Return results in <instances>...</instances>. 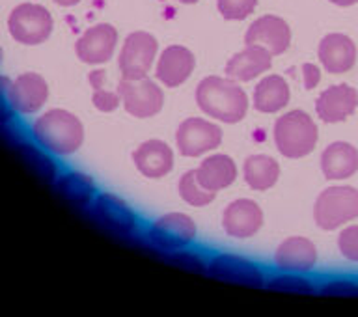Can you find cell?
I'll return each instance as SVG.
<instances>
[{
  "label": "cell",
  "mask_w": 358,
  "mask_h": 317,
  "mask_svg": "<svg viewBox=\"0 0 358 317\" xmlns=\"http://www.w3.org/2000/svg\"><path fill=\"white\" fill-rule=\"evenodd\" d=\"M222 127L211 118H187L176 129V148L187 159L211 153L222 144Z\"/></svg>",
  "instance_id": "cell-5"
},
{
  "label": "cell",
  "mask_w": 358,
  "mask_h": 317,
  "mask_svg": "<svg viewBox=\"0 0 358 317\" xmlns=\"http://www.w3.org/2000/svg\"><path fill=\"white\" fill-rule=\"evenodd\" d=\"M194 170L196 178H198L201 187L209 190V192H215V195L231 187L237 176H239L237 162L229 155H226V153L207 155Z\"/></svg>",
  "instance_id": "cell-22"
},
{
  "label": "cell",
  "mask_w": 358,
  "mask_h": 317,
  "mask_svg": "<svg viewBox=\"0 0 358 317\" xmlns=\"http://www.w3.org/2000/svg\"><path fill=\"white\" fill-rule=\"evenodd\" d=\"M321 172L329 181H345L358 172V148L336 140L321 153Z\"/></svg>",
  "instance_id": "cell-23"
},
{
  "label": "cell",
  "mask_w": 358,
  "mask_h": 317,
  "mask_svg": "<svg viewBox=\"0 0 358 317\" xmlns=\"http://www.w3.org/2000/svg\"><path fill=\"white\" fill-rule=\"evenodd\" d=\"M11 38L22 45H39L47 41L52 32V15L39 4H19L8 17Z\"/></svg>",
  "instance_id": "cell-9"
},
{
  "label": "cell",
  "mask_w": 358,
  "mask_h": 317,
  "mask_svg": "<svg viewBox=\"0 0 358 317\" xmlns=\"http://www.w3.org/2000/svg\"><path fill=\"white\" fill-rule=\"evenodd\" d=\"M176 2H181V4H196L198 0H176Z\"/></svg>",
  "instance_id": "cell-39"
},
{
  "label": "cell",
  "mask_w": 358,
  "mask_h": 317,
  "mask_svg": "<svg viewBox=\"0 0 358 317\" xmlns=\"http://www.w3.org/2000/svg\"><path fill=\"white\" fill-rule=\"evenodd\" d=\"M55 2L58 6H62V8H71V6L78 4L80 0H55Z\"/></svg>",
  "instance_id": "cell-38"
},
{
  "label": "cell",
  "mask_w": 358,
  "mask_h": 317,
  "mask_svg": "<svg viewBox=\"0 0 358 317\" xmlns=\"http://www.w3.org/2000/svg\"><path fill=\"white\" fill-rule=\"evenodd\" d=\"M88 83L94 90L105 88V83H106V71H105V69H101V67H99V69H94V71H90Z\"/></svg>",
  "instance_id": "cell-36"
},
{
  "label": "cell",
  "mask_w": 358,
  "mask_h": 317,
  "mask_svg": "<svg viewBox=\"0 0 358 317\" xmlns=\"http://www.w3.org/2000/svg\"><path fill=\"white\" fill-rule=\"evenodd\" d=\"M178 192L181 196V200L190 207H206L213 204V200L217 198L215 192H209V190L201 187L198 178H196V170H189L179 178Z\"/></svg>",
  "instance_id": "cell-27"
},
{
  "label": "cell",
  "mask_w": 358,
  "mask_h": 317,
  "mask_svg": "<svg viewBox=\"0 0 358 317\" xmlns=\"http://www.w3.org/2000/svg\"><path fill=\"white\" fill-rule=\"evenodd\" d=\"M49 99V86L38 73H22L11 83V108L19 114H34L43 108Z\"/></svg>",
  "instance_id": "cell-19"
},
{
  "label": "cell",
  "mask_w": 358,
  "mask_h": 317,
  "mask_svg": "<svg viewBox=\"0 0 358 317\" xmlns=\"http://www.w3.org/2000/svg\"><path fill=\"white\" fill-rule=\"evenodd\" d=\"M319 291L323 295H332V297H358V282L349 279H334L324 282Z\"/></svg>",
  "instance_id": "cell-31"
},
{
  "label": "cell",
  "mask_w": 358,
  "mask_h": 317,
  "mask_svg": "<svg viewBox=\"0 0 358 317\" xmlns=\"http://www.w3.org/2000/svg\"><path fill=\"white\" fill-rule=\"evenodd\" d=\"M157 56H159V41L155 36L144 30L129 34L117 56V67L122 78L150 77L151 67H155Z\"/></svg>",
  "instance_id": "cell-7"
},
{
  "label": "cell",
  "mask_w": 358,
  "mask_h": 317,
  "mask_svg": "<svg viewBox=\"0 0 358 317\" xmlns=\"http://www.w3.org/2000/svg\"><path fill=\"white\" fill-rule=\"evenodd\" d=\"M10 86L11 83L6 77H0V118L6 116V106L11 108L10 101Z\"/></svg>",
  "instance_id": "cell-35"
},
{
  "label": "cell",
  "mask_w": 358,
  "mask_h": 317,
  "mask_svg": "<svg viewBox=\"0 0 358 317\" xmlns=\"http://www.w3.org/2000/svg\"><path fill=\"white\" fill-rule=\"evenodd\" d=\"M265 288L271 291H282V293H295V295H310L317 291V286L312 280L306 279L304 274L299 273H284L274 274L273 279L265 282Z\"/></svg>",
  "instance_id": "cell-28"
},
{
  "label": "cell",
  "mask_w": 358,
  "mask_h": 317,
  "mask_svg": "<svg viewBox=\"0 0 358 317\" xmlns=\"http://www.w3.org/2000/svg\"><path fill=\"white\" fill-rule=\"evenodd\" d=\"M263 209L250 198L229 202L222 211V230L234 239H250L263 228Z\"/></svg>",
  "instance_id": "cell-13"
},
{
  "label": "cell",
  "mask_w": 358,
  "mask_h": 317,
  "mask_svg": "<svg viewBox=\"0 0 358 317\" xmlns=\"http://www.w3.org/2000/svg\"><path fill=\"white\" fill-rule=\"evenodd\" d=\"M133 162L144 178L161 179L173 170V150L159 139L144 140L133 151Z\"/></svg>",
  "instance_id": "cell-21"
},
{
  "label": "cell",
  "mask_w": 358,
  "mask_h": 317,
  "mask_svg": "<svg viewBox=\"0 0 358 317\" xmlns=\"http://www.w3.org/2000/svg\"><path fill=\"white\" fill-rule=\"evenodd\" d=\"M273 66V55L259 45H245V49L234 55L226 64V77L237 83H252L267 75Z\"/></svg>",
  "instance_id": "cell-20"
},
{
  "label": "cell",
  "mask_w": 358,
  "mask_h": 317,
  "mask_svg": "<svg viewBox=\"0 0 358 317\" xmlns=\"http://www.w3.org/2000/svg\"><path fill=\"white\" fill-rule=\"evenodd\" d=\"M170 260H176V263H178V265L190 269V271H196V273H203L207 267V263L201 262L200 258L189 256V254H183L181 251H179V254H173Z\"/></svg>",
  "instance_id": "cell-33"
},
{
  "label": "cell",
  "mask_w": 358,
  "mask_h": 317,
  "mask_svg": "<svg viewBox=\"0 0 358 317\" xmlns=\"http://www.w3.org/2000/svg\"><path fill=\"white\" fill-rule=\"evenodd\" d=\"M34 139L52 155H71L84 142V125L73 112L52 108L34 122Z\"/></svg>",
  "instance_id": "cell-2"
},
{
  "label": "cell",
  "mask_w": 358,
  "mask_h": 317,
  "mask_svg": "<svg viewBox=\"0 0 358 317\" xmlns=\"http://www.w3.org/2000/svg\"><path fill=\"white\" fill-rule=\"evenodd\" d=\"M358 218V189L330 185L313 204V220L323 232H334Z\"/></svg>",
  "instance_id": "cell-4"
},
{
  "label": "cell",
  "mask_w": 358,
  "mask_h": 317,
  "mask_svg": "<svg viewBox=\"0 0 358 317\" xmlns=\"http://www.w3.org/2000/svg\"><path fill=\"white\" fill-rule=\"evenodd\" d=\"M117 94L129 116L148 120L157 116L164 106V92L159 80L144 78H122L117 83Z\"/></svg>",
  "instance_id": "cell-6"
},
{
  "label": "cell",
  "mask_w": 358,
  "mask_h": 317,
  "mask_svg": "<svg viewBox=\"0 0 358 317\" xmlns=\"http://www.w3.org/2000/svg\"><path fill=\"white\" fill-rule=\"evenodd\" d=\"M291 101V88L287 80L280 75H263L257 80L252 105L262 114H276L282 112Z\"/></svg>",
  "instance_id": "cell-24"
},
{
  "label": "cell",
  "mask_w": 358,
  "mask_h": 317,
  "mask_svg": "<svg viewBox=\"0 0 358 317\" xmlns=\"http://www.w3.org/2000/svg\"><path fill=\"white\" fill-rule=\"evenodd\" d=\"M274 265L284 273H312L317 265V248L313 241L302 235L287 237L274 252Z\"/></svg>",
  "instance_id": "cell-17"
},
{
  "label": "cell",
  "mask_w": 358,
  "mask_h": 317,
  "mask_svg": "<svg viewBox=\"0 0 358 317\" xmlns=\"http://www.w3.org/2000/svg\"><path fill=\"white\" fill-rule=\"evenodd\" d=\"M196 69V56L185 45H168L155 62L157 80L166 88H178L190 78Z\"/></svg>",
  "instance_id": "cell-14"
},
{
  "label": "cell",
  "mask_w": 358,
  "mask_h": 317,
  "mask_svg": "<svg viewBox=\"0 0 358 317\" xmlns=\"http://www.w3.org/2000/svg\"><path fill=\"white\" fill-rule=\"evenodd\" d=\"M92 103L99 112H105V114H110V112L117 111L120 105H122V97L116 92H110V90L99 88L94 90V95H92Z\"/></svg>",
  "instance_id": "cell-32"
},
{
  "label": "cell",
  "mask_w": 358,
  "mask_h": 317,
  "mask_svg": "<svg viewBox=\"0 0 358 317\" xmlns=\"http://www.w3.org/2000/svg\"><path fill=\"white\" fill-rule=\"evenodd\" d=\"M317 56L324 71L330 75H343L357 64V43L347 34H327L319 41Z\"/></svg>",
  "instance_id": "cell-18"
},
{
  "label": "cell",
  "mask_w": 358,
  "mask_h": 317,
  "mask_svg": "<svg viewBox=\"0 0 358 317\" xmlns=\"http://www.w3.org/2000/svg\"><path fill=\"white\" fill-rule=\"evenodd\" d=\"M58 190L75 206H92L97 196L95 181L83 172H69L58 179Z\"/></svg>",
  "instance_id": "cell-26"
},
{
  "label": "cell",
  "mask_w": 358,
  "mask_h": 317,
  "mask_svg": "<svg viewBox=\"0 0 358 317\" xmlns=\"http://www.w3.org/2000/svg\"><path fill=\"white\" fill-rule=\"evenodd\" d=\"M274 144L285 159H304L315 150L319 127L306 111H289L274 123Z\"/></svg>",
  "instance_id": "cell-3"
},
{
  "label": "cell",
  "mask_w": 358,
  "mask_h": 317,
  "mask_svg": "<svg viewBox=\"0 0 358 317\" xmlns=\"http://www.w3.org/2000/svg\"><path fill=\"white\" fill-rule=\"evenodd\" d=\"M206 273L209 276L228 284L246 286V288H263L265 286V274L256 263L248 258L237 256V254H217L207 262Z\"/></svg>",
  "instance_id": "cell-10"
},
{
  "label": "cell",
  "mask_w": 358,
  "mask_h": 317,
  "mask_svg": "<svg viewBox=\"0 0 358 317\" xmlns=\"http://www.w3.org/2000/svg\"><path fill=\"white\" fill-rule=\"evenodd\" d=\"M243 178L252 190L265 192L273 189L280 179V164L271 155H250L243 164Z\"/></svg>",
  "instance_id": "cell-25"
},
{
  "label": "cell",
  "mask_w": 358,
  "mask_h": 317,
  "mask_svg": "<svg viewBox=\"0 0 358 317\" xmlns=\"http://www.w3.org/2000/svg\"><path fill=\"white\" fill-rule=\"evenodd\" d=\"M0 62H2V49H0Z\"/></svg>",
  "instance_id": "cell-40"
},
{
  "label": "cell",
  "mask_w": 358,
  "mask_h": 317,
  "mask_svg": "<svg viewBox=\"0 0 358 317\" xmlns=\"http://www.w3.org/2000/svg\"><path fill=\"white\" fill-rule=\"evenodd\" d=\"M116 49L117 30L108 22H99L88 28L75 43L78 60L88 66H103L114 56Z\"/></svg>",
  "instance_id": "cell-12"
},
{
  "label": "cell",
  "mask_w": 358,
  "mask_h": 317,
  "mask_svg": "<svg viewBox=\"0 0 358 317\" xmlns=\"http://www.w3.org/2000/svg\"><path fill=\"white\" fill-rule=\"evenodd\" d=\"M358 108V92L349 84H332L319 94L315 114L323 123H341Z\"/></svg>",
  "instance_id": "cell-16"
},
{
  "label": "cell",
  "mask_w": 358,
  "mask_h": 317,
  "mask_svg": "<svg viewBox=\"0 0 358 317\" xmlns=\"http://www.w3.org/2000/svg\"><path fill=\"white\" fill-rule=\"evenodd\" d=\"M302 80H304V88L313 90L321 83V69L313 64H302Z\"/></svg>",
  "instance_id": "cell-34"
},
{
  "label": "cell",
  "mask_w": 358,
  "mask_h": 317,
  "mask_svg": "<svg viewBox=\"0 0 358 317\" xmlns=\"http://www.w3.org/2000/svg\"><path fill=\"white\" fill-rule=\"evenodd\" d=\"M245 45H259L273 56L284 55L291 45V28L278 15H262L246 28Z\"/></svg>",
  "instance_id": "cell-15"
},
{
  "label": "cell",
  "mask_w": 358,
  "mask_h": 317,
  "mask_svg": "<svg viewBox=\"0 0 358 317\" xmlns=\"http://www.w3.org/2000/svg\"><path fill=\"white\" fill-rule=\"evenodd\" d=\"M329 2H332L334 6H340V8H351V6L357 4L358 0H329Z\"/></svg>",
  "instance_id": "cell-37"
},
{
  "label": "cell",
  "mask_w": 358,
  "mask_h": 317,
  "mask_svg": "<svg viewBox=\"0 0 358 317\" xmlns=\"http://www.w3.org/2000/svg\"><path fill=\"white\" fill-rule=\"evenodd\" d=\"M196 223L185 213H166L155 218L148 228V239L159 251L179 252L189 248L196 239Z\"/></svg>",
  "instance_id": "cell-8"
},
{
  "label": "cell",
  "mask_w": 358,
  "mask_h": 317,
  "mask_svg": "<svg viewBox=\"0 0 358 317\" xmlns=\"http://www.w3.org/2000/svg\"><path fill=\"white\" fill-rule=\"evenodd\" d=\"M92 215L106 232L122 235V237L134 234L138 226L136 215L129 207L127 202L110 192L95 196V200L92 202Z\"/></svg>",
  "instance_id": "cell-11"
},
{
  "label": "cell",
  "mask_w": 358,
  "mask_h": 317,
  "mask_svg": "<svg viewBox=\"0 0 358 317\" xmlns=\"http://www.w3.org/2000/svg\"><path fill=\"white\" fill-rule=\"evenodd\" d=\"M257 0H217L218 13L226 21H245L256 11Z\"/></svg>",
  "instance_id": "cell-29"
},
{
  "label": "cell",
  "mask_w": 358,
  "mask_h": 317,
  "mask_svg": "<svg viewBox=\"0 0 358 317\" xmlns=\"http://www.w3.org/2000/svg\"><path fill=\"white\" fill-rule=\"evenodd\" d=\"M196 105L218 123H237L246 116L250 99L237 80L211 75L196 86Z\"/></svg>",
  "instance_id": "cell-1"
},
{
  "label": "cell",
  "mask_w": 358,
  "mask_h": 317,
  "mask_svg": "<svg viewBox=\"0 0 358 317\" xmlns=\"http://www.w3.org/2000/svg\"><path fill=\"white\" fill-rule=\"evenodd\" d=\"M338 251L347 262L358 263V224H345L338 234Z\"/></svg>",
  "instance_id": "cell-30"
}]
</instances>
